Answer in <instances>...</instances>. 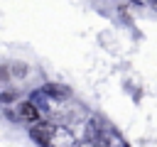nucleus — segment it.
<instances>
[{"label":"nucleus","mask_w":157,"mask_h":147,"mask_svg":"<svg viewBox=\"0 0 157 147\" xmlns=\"http://www.w3.org/2000/svg\"><path fill=\"white\" fill-rule=\"evenodd\" d=\"M17 115H20V120H25V123H29V125H34V123L42 120V113H39V108H37L32 100L20 103V105H17Z\"/></svg>","instance_id":"f03ea898"},{"label":"nucleus","mask_w":157,"mask_h":147,"mask_svg":"<svg viewBox=\"0 0 157 147\" xmlns=\"http://www.w3.org/2000/svg\"><path fill=\"white\" fill-rule=\"evenodd\" d=\"M54 132H56V125H52V123H47L44 118L39 120V123H34L32 127H29V135H32V140L37 142V145H42V147H47L52 140H54Z\"/></svg>","instance_id":"f257e3e1"},{"label":"nucleus","mask_w":157,"mask_h":147,"mask_svg":"<svg viewBox=\"0 0 157 147\" xmlns=\"http://www.w3.org/2000/svg\"><path fill=\"white\" fill-rule=\"evenodd\" d=\"M152 7H155V10H157V0H152Z\"/></svg>","instance_id":"20e7f679"},{"label":"nucleus","mask_w":157,"mask_h":147,"mask_svg":"<svg viewBox=\"0 0 157 147\" xmlns=\"http://www.w3.org/2000/svg\"><path fill=\"white\" fill-rule=\"evenodd\" d=\"M44 93H49V96H54L52 100H59V98H66V96H69V88H64V86H54V83H49V86H44Z\"/></svg>","instance_id":"7ed1b4c3"}]
</instances>
